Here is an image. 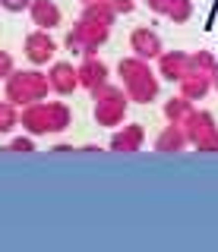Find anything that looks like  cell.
<instances>
[{"mask_svg":"<svg viewBox=\"0 0 218 252\" xmlns=\"http://www.w3.org/2000/svg\"><path fill=\"white\" fill-rule=\"evenodd\" d=\"M117 76H120V85L123 92H127L130 101H136V104H152V101H158V76L152 73L149 60L143 57H123L117 63Z\"/></svg>","mask_w":218,"mask_h":252,"instance_id":"6da1fadb","label":"cell"},{"mask_svg":"<svg viewBox=\"0 0 218 252\" xmlns=\"http://www.w3.org/2000/svg\"><path fill=\"white\" fill-rule=\"evenodd\" d=\"M127 110H130V98L123 92V85H101L95 92V120L98 126H120L127 120Z\"/></svg>","mask_w":218,"mask_h":252,"instance_id":"7a4b0ae2","label":"cell"},{"mask_svg":"<svg viewBox=\"0 0 218 252\" xmlns=\"http://www.w3.org/2000/svg\"><path fill=\"white\" fill-rule=\"evenodd\" d=\"M111 29H114V26H105V22H98V19L82 16V19L76 22L73 35H70V47H76V54L92 57V54H95L98 47L105 44L108 38H111Z\"/></svg>","mask_w":218,"mask_h":252,"instance_id":"3957f363","label":"cell"},{"mask_svg":"<svg viewBox=\"0 0 218 252\" xmlns=\"http://www.w3.org/2000/svg\"><path fill=\"white\" fill-rule=\"evenodd\" d=\"M26 126L32 132H54V129H67L70 126V107L64 104H44L26 114Z\"/></svg>","mask_w":218,"mask_h":252,"instance_id":"277c9868","label":"cell"},{"mask_svg":"<svg viewBox=\"0 0 218 252\" xmlns=\"http://www.w3.org/2000/svg\"><path fill=\"white\" fill-rule=\"evenodd\" d=\"M130 47H133V54L143 57V60H158V54L165 51L158 32H152L149 26H136L130 32Z\"/></svg>","mask_w":218,"mask_h":252,"instance_id":"5b68a950","label":"cell"},{"mask_svg":"<svg viewBox=\"0 0 218 252\" xmlns=\"http://www.w3.org/2000/svg\"><path fill=\"white\" fill-rule=\"evenodd\" d=\"M181 126H183L186 142H190V145H199L202 139H209V136H215V132H218L215 117L209 114V110H196V107H193V114L186 117V120H183Z\"/></svg>","mask_w":218,"mask_h":252,"instance_id":"8992f818","label":"cell"},{"mask_svg":"<svg viewBox=\"0 0 218 252\" xmlns=\"http://www.w3.org/2000/svg\"><path fill=\"white\" fill-rule=\"evenodd\" d=\"M190 73V57L186 51H161L158 54V76L165 82H181Z\"/></svg>","mask_w":218,"mask_h":252,"instance_id":"52a82bcc","label":"cell"},{"mask_svg":"<svg viewBox=\"0 0 218 252\" xmlns=\"http://www.w3.org/2000/svg\"><path fill=\"white\" fill-rule=\"evenodd\" d=\"M143 145H145V126L143 123H127L111 136V152H120V155L139 152Z\"/></svg>","mask_w":218,"mask_h":252,"instance_id":"ba28073f","label":"cell"},{"mask_svg":"<svg viewBox=\"0 0 218 252\" xmlns=\"http://www.w3.org/2000/svg\"><path fill=\"white\" fill-rule=\"evenodd\" d=\"M76 73H79V85H82L85 92H92V94H95L101 85H108V66L95 57V54H92V57H85L82 66L76 69Z\"/></svg>","mask_w":218,"mask_h":252,"instance_id":"9c48e42d","label":"cell"},{"mask_svg":"<svg viewBox=\"0 0 218 252\" xmlns=\"http://www.w3.org/2000/svg\"><path fill=\"white\" fill-rule=\"evenodd\" d=\"M44 89H48V82H44L41 76L26 73V76H16V79H13L10 98L13 101H35V98H41V94H44Z\"/></svg>","mask_w":218,"mask_h":252,"instance_id":"30bf717a","label":"cell"},{"mask_svg":"<svg viewBox=\"0 0 218 252\" xmlns=\"http://www.w3.org/2000/svg\"><path fill=\"white\" fill-rule=\"evenodd\" d=\"M145 3H149L152 13L165 16V19H171V22H186L193 16L190 0H145Z\"/></svg>","mask_w":218,"mask_h":252,"instance_id":"8fae6325","label":"cell"},{"mask_svg":"<svg viewBox=\"0 0 218 252\" xmlns=\"http://www.w3.org/2000/svg\"><path fill=\"white\" fill-rule=\"evenodd\" d=\"M183 148H186V132L181 123H168L158 132V139H155V152H161V155H177Z\"/></svg>","mask_w":218,"mask_h":252,"instance_id":"7c38bea8","label":"cell"},{"mask_svg":"<svg viewBox=\"0 0 218 252\" xmlns=\"http://www.w3.org/2000/svg\"><path fill=\"white\" fill-rule=\"evenodd\" d=\"M177 85H181V94H183V98H190V101H202L209 92H212V79L196 73V69H190V73H186Z\"/></svg>","mask_w":218,"mask_h":252,"instance_id":"4fadbf2b","label":"cell"},{"mask_svg":"<svg viewBox=\"0 0 218 252\" xmlns=\"http://www.w3.org/2000/svg\"><path fill=\"white\" fill-rule=\"evenodd\" d=\"M51 85H54L60 94H70L76 85H79V73H76L70 63H57V66L51 69Z\"/></svg>","mask_w":218,"mask_h":252,"instance_id":"5bb4252c","label":"cell"},{"mask_svg":"<svg viewBox=\"0 0 218 252\" xmlns=\"http://www.w3.org/2000/svg\"><path fill=\"white\" fill-rule=\"evenodd\" d=\"M190 114H193V101L183 98V94H174V98L165 101V120L168 123H183Z\"/></svg>","mask_w":218,"mask_h":252,"instance_id":"9a60e30c","label":"cell"},{"mask_svg":"<svg viewBox=\"0 0 218 252\" xmlns=\"http://www.w3.org/2000/svg\"><path fill=\"white\" fill-rule=\"evenodd\" d=\"M190 69H196V73L212 79L218 73V60L212 57V51H196V54H190Z\"/></svg>","mask_w":218,"mask_h":252,"instance_id":"2e32d148","label":"cell"},{"mask_svg":"<svg viewBox=\"0 0 218 252\" xmlns=\"http://www.w3.org/2000/svg\"><path fill=\"white\" fill-rule=\"evenodd\" d=\"M35 22L38 26H57L60 22V10L51 3V0H35Z\"/></svg>","mask_w":218,"mask_h":252,"instance_id":"e0dca14e","label":"cell"},{"mask_svg":"<svg viewBox=\"0 0 218 252\" xmlns=\"http://www.w3.org/2000/svg\"><path fill=\"white\" fill-rule=\"evenodd\" d=\"M51 51H54V41H51V38H44V35L29 38V57H32V60H48Z\"/></svg>","mask_w":218,"mask_h":252,"instance_id":"ac0fdd59","label":"cell"},{"mask_svg":"<svg viewBox=\"0 0 218 252\" xmlns=\"http://www.w3.org/2000/svg\"><path fill=\"white\" fill-rule=\"evenodd\" d=\"M108 6H111L117 16H127V13H133L136 10V0H105Z\"/></svg>","mask_w":218,"mask_h":252,"instance_id":"d6986e66","label":"cell"},{"mask_svg":"<svg viewBox=\"0 0 218 252\" xmlns=\"http://www.w3.org/2000/svg\"><path fill=\"white\" fill-rule=\"evenodd\" d=\"M196 152H206V155H218V132L215 136H209V139H202L199 145H193Z\"/></svg>","mask_w":218,"mask_h":252,"instance_id":"ffe728a7","label":"cell"},{"mask_svg":"<svg viewBox=\"0 0 218 252\" xmlns=\"http://www.w3.org/2000/svg\"><path fill=\"white\" fill-rule=\"evenodd\" d=\"M10 123H13V110L0 107V129H10Z\"/></svg>","mask_w":218,"mask_h":252,"instance_id":"44dd1931","label":"cell"},{"mask_svg":"<svg viewBox=\"0 0 218 252\" xmlns=\"http://www.w3.org/2000/svg\"><path fill=\"white\" fill-rule=\"evenodd\" d=\"M3 6H10V10H19V6H26V0H3Z\"/></svg>","mask_w":218,"mask_h":252,"instance_id":"7402d4cb","label":"cell"},{"mask_svg":"<svg viewBox=\"0 0 218 252\" xmlns=\"http://www.w3.org/2000/svg\"><path fill=\"white\" fill-rule=\"evenodd\" d=\"M6 69H10V60H6L3 54H0V73H6Z\"/></svg>","mask_w":218,"mask_h":252,"instance_id":"603a6c76","label":"cell"},{"mask_svg":"<svg viewBox=\"0 0 218 252\" xmlns=\"http://www.w3.org/2000/svg\"><path fill=\"white\" fill-rule=\"evenodd\" d=\"M82 3H85V6H89V3H105V0H82Z\"/></svg>","mask_w":218,"mask_h":252,"instance_id":"cb8c5ba5","label":"cell"}]
</instances>
